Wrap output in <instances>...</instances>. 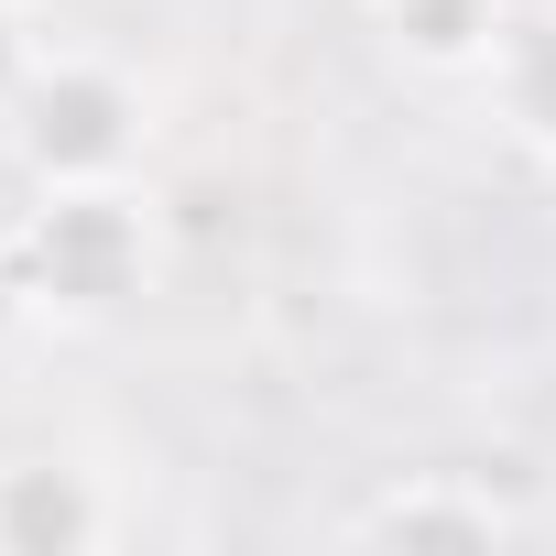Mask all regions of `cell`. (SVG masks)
Instances as JSON below:
<instances>
[{
  "label": "cell",
  "mask_w": 556,
  "mask_h": 556,
  "mask_svg": "<svg viewBox=\"0 0 556 556\" xmlns=\"http://www.w3.org/2000/svg\"><path fill=\"white\" fill-rule=\"evenodd\" d=\"M0 142H12L23 186H142L153 164V88L121 55L88 45H45L34 77L0 110Z\"/></svg>",
  "instance_id": "1"
},
{
  "label": "cell",
  "mask_w": 556,
  "mask_h": 556,
  "mask_svg": "<svg viewBox=\"0 0 556 556\" xmlns=\"http://www.w3.org/2000/svg\"><path fill=\"white\" fill-rule=\"evenodd\" d=\"M0 251L23 262L45 317H121L153 285V197L142 186H34L23 229Z\"/></svg>",
  "instance_id": "2"
},
{
  "label": "cell",
  "mask_w": 556,
  "mask_h": 556,
  "mask_svg": "<svg viewBox=\"0 0 556 556\" xmlns=\"http://www.w3.org/2000/svg\"><path fill=\"white\" fill-rule=\"evenodd\" d=\"M121 534V491L88 458H0V556H99Z\"/></svg>",
  "instance_id": "3"
},
{
  "label": "cell",
  "mask_w": 556,
  "mask_h": 556,
  "mask_svg": "<svg viewBox=\"0 0 556 556\" xmlns=\"http://www.w3.org/2000/svg\"><path fill=\"white\" fill-rule=\"evenodd\" d=\"M350 534H361V545H513L523 513H513L480 469H415V480H393L382 502H361Z\"/></svg>",
  "instance_id": "4"
},
{
  "label": "cell",
  "mask_w": 556,
  "mask_h": 556,
  "mask_svg": "<svg viewBox=\"0 0 556 556\" xmlns=\"http://www.w3.org/2000/svg\"><path fill=\"white\" fill-rule=\"evenodd\" d=\"M469 88L523 153H556V0H513V23Z\"/></svg>",
  "instance_id": "5"
},
{
  "label": "cell",
  "mask_w": 556,
  "mask_h": 556,
  "mask_svg": "<svg viewBox=\"0 0 556 556\" xmlns=\"http://www.w3.org/2000/svg\"><path fill=\"white\" fill-rule=\"evenodd\" d=\"M371 23H382V55L415 66V77H447L469 88L513 23V0H371Z\"/></svg>",
  "instance_id": "6"
},
{
  "label": "cell",
  "mask_w": 556,
  "mask_h": 556,
  "mask_svg": "<svg viewBox=\"0 0 556 556\" xmlns=\"http://www.w3.org/2000/svg\"><path fill=\"white\" fill-rule=\"evenodd\" d=\"M34 55H45V34L23 23V0H0V110H12V88L34 77Z\"/></svg>",
  "instance_id": "7"
},
{
  "label": "cell",
  "mask_w": 556,
  "mask_h": 556,
  "mask_svg": "<svg viewBox=\"0 0 556 556\" xmlns=\"http://www.w3.org/2000/svg\"><path fill=\"white\" fill-rule=\"evenodd\" d=\"M23 328H34V285H23V262L0 251V361L23 350Z\"/></svg>",
  "instance_id": "8"
},
{
  "label": "cell",
  "mask_w": 556,
  "mask_h": 556,
  "mask_svg": "<svg viewBox=\"0 0 556 556\" xmlns=\"http://www.w3.org/2000/svg\"><path fill=\"white\" fill-rule=\"evenodd\" d=\"M361 12H371V0H361Z\"/></svg>",
  "instance_id": "9"
}]
</instances>
